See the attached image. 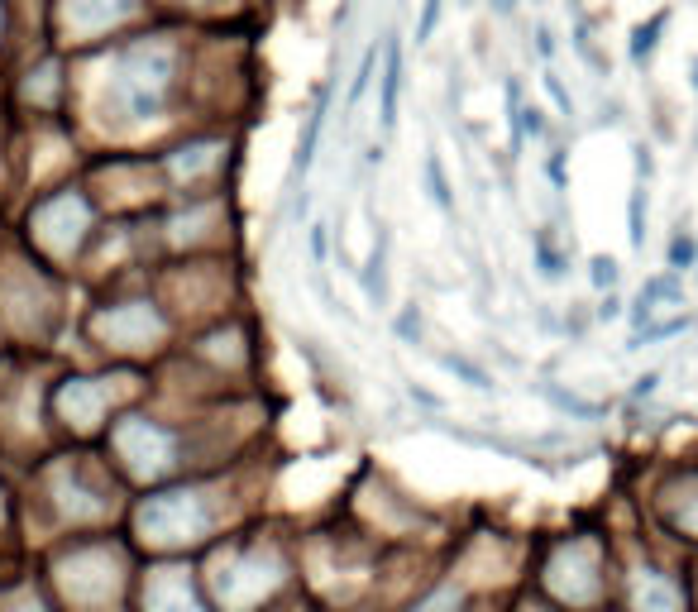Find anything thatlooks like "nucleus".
<instances>
[{
	"label": "nucleus",
	"instance_id": "1",
	"mask_svg": "<svg viewBox=\"0 0 698 612\" xmlns=\"http://www.w3.org/2000/svg\"><path fill=\"white\" fill-rule=\"evenodd\" d=\"M139 526L149 531L153 541L177 546V541H197L201 531L211 526V512L201 507L197 493H163L139 507Z\"/></svg>",
	"mask_w": 698,
	"mask_h": 612
},
{
	"label": "nucleus",
	"instance_id": "2",
	"mask_svg": "<svg viewBox=\"0 0 698 612\" xmlns=\"http://www.w3.org/2000/svg\"><path fill=\"white\" fill-rule=\"evenodd\" d=\"M632 608L636 612H684V593L670 574L660 569H641L632 574Z\"/></svg>",
	"mask_w": 698,
	"mask_h": 612
},
{
	"label": "nucleus",
	"instance_id": "3",
	"mask_svg": "<svg viewBox=\"0 0 698 612\" xmlns=\"http://www.w3.org/2000/svg\"><path fill=\"white\" fill-rule=\"evenodd\" d=\"M388 72H383V130L397 125V91H402V44H388Z\"/></svg>",
	"mask_w": 698,
	"mask_h": 612
},
{
	"label": "nucleus",
	"instance_id": "4",
	"mask_svg": "<svg viewBox=\"0 0 698 612\" xmlns=\"http://www.w3.org/2000/svg\"><path fill=\"white\" fill-rule=\"evenodd\" d=\"M321 125H326V101L306 115V134L297 139V158H292V173H287V182H297V177L311 168V158H316V139H321Z\"/></svg>",
	"mask_w": 698,
	"mask_h": 612
},
{
	"label": "nucleus",
	"instance_id": "5",
	"mask_svg": "<svg viewBox=\"0 0 698 612\" xmlns=\"http://www.w3.org/2000/svg\"><path fill=\"white\" fill-rule=\"evenodd\" d=\"M383 263H388V235L378 230V240H373V259L364 268V292H369L373 306L388 302V273H383Z\"/></svg>",
	"mask_w": 698,
	"mask_h": 612
},
{
	"label": "nucleus",
	"instance_id": "6",
	"mask_svg": "<svg viewBox=\"0 0 698 612\" xmlns=\"http://www.w3.org/2000/svg\"><path fill=\"white\" fill-rule=\"evenodd\" d=\"M665 20H670V15L660 10V15H651L646 24H636V34H632V58H636V63H646V58L655 53L660 34H665Z\"/></svg>",
	"mask_w": 698,
	"mask_h": 612
},
{
	"label": "nucleus",
	"instance_id": "7",
	"mask_svg": "<svg viewBox=\"0 0 698 612\" xmlns=\"http://www.w3.org/2000/svg\"><path fill=\"white\" fill-rule=\"evenodd\" d=\"M426 182H431V197H436L440 211H450V187H445V173H440V158H426Z\"/></svg>",
	"mask_w": 698,
	"mask_h": 612
},
{
	"label": "nucleus",
	"instance_id": "8",
	"mask_svg": "<svg viewBox=\"0 0 698 612\" xmlns=\"http://www.w3.org/2000/svg\"><path fill=\"white\" fill-rule=\"evenodd\" d=\"M440 364H445V369H450V373H459V378H469V388H493V383H488V373H483V369H474L469 359H455V354H445Z\"/></svg>",
	"mask_w": 698,
	"mask_h": 612
},
{
	"label": "nucleus",
	"instance_id": "9",
	"mask_svg": "<svg viewBox=\"0 0 698 612\" xmlns=\"http://www.w3.org/2000/svg\"><path fill=\"white\" fill-rule=\"evenodd\" d=\"M373 63H378V48H369L364 63H359V72H354V82H349V106L364 96V87H369V77H373Z\"/></svg>",
	"mask_w": 698,
	"mask_h": 612
},
{
	"label": "nucleus",
	"instance_id": "10",
	"mask_svg": "<svg viewBox=\"0 0 698 612\" xmlns=\"http://www.w3.org/2000/svg\"><path fill=\"white\" fill-rule=\"evenodd\" d=\"M536 259H541V273H546V278H565V259H560L546 240H536Z\"/></svg>",
	"mask_w": 698,
	"mask_h": 612
},
{
	"label": "nucleus",
	"instance_id": "11",
	"mask_svg": "<svg viewBox=\"0 0 698 612\" xmlns=\"http://www.w3.org/2000/svg\"><path fill=\"white\" fill-rule=\"evenodd\" d=\"M646 240V192L636 187L632 192V244Z\"/></svg>",
	"mask_w": 698,
	"mask_h": 612
},
{
	"label": "nucleus",
	"instance_id": "12",
	"mask_svg": "<svg viewBox=\"0 0 698 612\" xmlns=\"http://www.w3.org/2000/svg\"><path fill=\"white\" fill-rule=\"evenodd\" d=\"M546 397L555 402V407H565V412H579V416H598V407H589V402H579V397L560 393V388H546Z\"/></svg>",
	"mask_w": 698,
	"mask_h": 612
},
{
	"label": "nucleus",
	"instance_id": "13",
	"mask_svg": "<svg viewBox=\"0 0 698 612\" xmlns=\"http://www.w3.org/2000/svg\"><path fill=\"white\" fill-rule=\"evenodd\" d=\"M694 240H689V235H679L675 244H670V268H689V263H694Z\"/></svg>",
	"mask_w": 698,
	"mask_h": 612
},
{
	"label": "nucleus",
	"instance_id": "14",
	"mask_svg": "<svg viewBox=\"0 0 698 612\" xmlns=\"http://www.w3.org/2000/svg\"><path fill=\"white\" fill-rule=\"evenodd\" d=\"M436 20H440V0H426V10H421V24H416V44H426V39H431Z\"/></svg>",
	"mask_w": 698,
	"mask_h": 612
},
{
	"label": "nucleus",
	"instance_id": "15",
	"mask_svg": "<svg viewBox=\"0 0 698 612\" xmlns=\"http://www.w3.org/2000/svg\"><path fill=\"white\" fill-rule=\"evenodd\" d=\"M593 283H598V287H612V283H617V263H612L608 254H598V259H593Z\"/></svg>",
	"mask_w": 698,
	"mask_h": 612
},
{
	"label": "nucleus",
	"instance_id": "16",
	"mask_svg": "<svg viewBox=\"0 0 698 612\" xmlns=\"http://www.w3.org/2000/svg\"><path fill=\"white\" fill-rule=\"evenodd\" d=\"M546 91H550V96H555V106L565 110V115H569V110H574V101H569V91L560 87V77H546Z\"/></svg>",
	"mask_w": 698,
	"mask_h": 612
},
{
	"label": "nucleus",
	"instance_id": "17",
	"mask_svg": "<svg viewBox=\"0 0 698 612\" xmlns=\"http://www.w3.org/2000/svg\"><path fill=\"white\" fill-rule=\"evenodd\" d=\"M311 254H316V263L326 259V225H316V230H311Z\"/></svg>",
	"mask_w": 698,
	"mask_h": 612
},
{
	"label": "nucleus",
	"instance_id": "18",
	"mask_svg": "<svg viewBox=\"0 0 698 612\" xmlns=\"http://www.w3.org/2000/svg\"><path fill=\"white\" fill-rule=\"evenodd\" d=\"M655 383H660V373H646V378H641V383H636V397L655 393Z\"/></svg>",
	"mask_w": 698,
	"mask_h": 612
},
{
	"label": "nucleus",
	"instance_id": "19",
	"mask_svg": "<svg viewBox=\"0 0 698 612\" xmlns=\"http://www.w3.org/2000/svg\"><path fill=\"white\" fill-rule=\"evenodd\" d=\"M536 48H541L546 58H550V53H555V39H550V29H541V34H536Z\"/></svg>",
	"mask_w": 698,
	"mask_h": 612
},
{
	"label": "nucleus",
	"instance_id": "20",
	"mask_svg": "<svg viewBox=\"0 0 698 612\" xmlns=\"http://www.w3.org/2000/svg\"><path fill=\"white\" fill-rule=\"evenodd\" d=\"M397 330H402V335H416V330H421V321H416V311H407V316H402V326H397Z\"/></svg>",
	"mask_w": 698,
	"mask_h": 612
},
{
	"label": "nucleus",
	"instance_id": "21",
	"mask_svg": "<svg viewBox=\"0 0 698 612\" xmlns=\"http://www.w3.org/2000/svg\"><path fill=\"white\" fill-rule=\"evenodd\" d=\"M445 608H455V598H450V593H445V598H436L431 608H421V612H445Z\"/></svg>",
	"mask_w": 698,
	"mask_h": 612
},
{
	"label": "nucleus",
	"instance_id": "22",
	"mask_svg": "<svg viewBox=\"0 0 698 612\" xmlns=\"http://www.w3.org/2000/svg\"><path fill=\"white\" fill-rule=\"evenodd\" d=\"M689 77H694V87H698V58H694V63H689Z\"/></svg>",
	"mask_w": 698,
	"mask_h": 612
},
{
	"label": "nucleus",
	"instance_id": "23",
	"mask_svg": "<svg viewBox=\"0 0 698 612\" xmlns=\"http://www.w3.org/2000/svg\"><path fill=\"white\" fill-rule=\"evenodd\" d=\"M493 5H498V10H512V0H493Z\"/></svg>",
	"mask_w": 698,
	"mask_h": 612
}]
</instances>
